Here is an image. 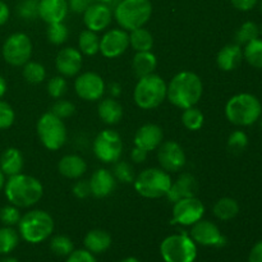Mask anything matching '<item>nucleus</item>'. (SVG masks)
Masks as SVG:
<instances>
[{"label": "nucleus", "instance_id": "nucleus-1", "mask_svg": "<svg viewBox=\"0 0 262 262\" xmlns=\"http://www.w3.org/2000/svg\"><path fill=\"white\" fill-rule=\"evenodd\" d=\"M204 94L202 79L191 71L177 73L169 82L166 97L174 106L184 110L196 106Z\"/></svg>", "mask_w": 262, "mask_h": 262}, {"label": "nucleus", "instance_id": "nucleus-2", "mask_svg": "<svg viewBox=\"0 0 262 262\" xmlns=\"http://www.w3.org/2000/svg\"><path fill=\"white\" fill-rule=\"evenodd\" d=\"M4 187L8 201L17 207L33 206L40 201L43 194L41 182L35 177L22 173L9 177Z\"/></svg>", "mask_w": 262, "mask_h": 262}, {"label": "nucleus", "instance_id": "nucleus-3", "mask_svg": "<svg viewBox=\"0 0 262 262\" xmlns=\"http://www.w3.org/2000/svg\"><path fill=\"white\" fill-rule=\"evenodd\" d=\"M262 115L260 100L252 94H238L228 100L225 105V117L232 124L248 127L257 122Z\"/></svg>", "mask_w": 262, "mask_h": 262}, {"label": "nucleus", "instance_id": "nucleus-4", "mask_svg": "<svg viewBox=\"0 0 262 262\" xmlns=\"http://www.w3.org/2000/svg\"><path fill=\"white\" fill-rule=\"evenodd\" d=\"M152 15V4L150 0H120L114 10V18L125 31L141 28Z\"/></svg>", "mask_w": 262, "mask_h": 262}, {"label": "nucleus", "instance_id": "nucleus-5", "mask_svg": "<svg viewBox=\"0 0 262 262\" xmlns=\"http://www.w3.org/2000/svg\"><path fill=\"white\" fill-rule=\"evenodd\" d=\"M18 230L26 242L37 245L53 234L54 220L51 215L43 210H32L20 217Z\"/></svg>", "mask_w": 262, "mask_h": 262}, {"label": "nucleus", "instance_id": "nucleus-6", "mask_svg": "<svg viewBox=\"0 0 262 262\" xmlns=\"http://www.w3.org/2000/svg\"><path fill=\"white\" fill-rule=\"evenodd\" d=\"M168 84L158 74L152 73L138 78L133 91L136 105L143 110H151L160 106L166 99Z\"/></svg>", "mask_w": 262, "mask_h": 262}, {"label": "nucleus", "instance_id": "nucleus-7", "mask_svg": "<svg viewBox=\"0 0 262 262\" xmlns=\"http://www.w3.org/2000/svg\"><path fill=\"white\" fill-rule=\"evenodd\" d=\"M168 171L159 168H148L141 171L135 178V189L145 199H160L168 194L171 186Z\"/></svg>", "mask_w": 262, "mask_h": 262}, {"label": "nucleus", "instance_id": "nucleus-8", "mask_svg": "<svg viewBox=\"0 0 262 262\" xmlns=\"http://www.w3.org/2000/svg\"><path fill=\"white\" fill-rule=\"evenodd\" d=\"M160 253L165 262H194L197 246L187 233L173 234L161 242Z\"/></svg>", "mask_w": 262, "mask_h": 262}, {"label": "nucleus", "instance_id": "nucleus-9", "mask_svg": "<svg viewBox=\"0 0 262 262\" xmlns=\"http://www.w3.org/2000/svg\"><path fill=\"white\" fill-rule=\"evenodd\" d=\"M37 135L41 143L48 150L56 151L63 147L68 138V132L63 119L51 112L45 113L37 122Z\"/></svg>", "mask_w": 262, "mask_h": 262}, {"label": "nucleus", "instance_id": "nucleus-10", "mask_svg": "<svg viewBox=\"0 0 262 262\" xmlns=\"http://www.w3.org/2000/svg\"><path fill=\"white\" fill-rule=\"evenodd\" d=\"M123 152V141L119 133L113 129H104L94 141V154L101 163L114 164Z\"/></svg>", "mask_w": 262, "mask_h": 262}, {"label": "nucleus", "instance_id": "nucleus-11", "mask_svg": "<svg viewBox=\"0 0 262 262\" xmlns=\"http://www.w3.org/2000/svg\"><path fill=\"white\" fill-rule=\"evenodd\" d=\"M32 55V42L26 33L10 35L3 45V58L13 67H23Z\"/></svg>", "mask_w": 262, "mask_h": 262}, {"label": "nucleus", "instance_id": "nucleus-12", "mask_svg": "<svg viewBox=\"0 0 262 262\" xmlns=\"http://www.w3.org/2000/svg\"><path fill=\"white\" fill-rule=\"evenodd\" d=\"M205 206L201 200L194 197L182 199L174 202L173 211H171V224L192 227L204 217Z\"/></svg>", "mask_w": 262, "mask_h": 262}, {"label": "nucleus", "instance_id": "nucleus-13", "mask_svg": "<svg viewBox=\"0 0 262 262\" xmlns=\"http://www.w3.org/2000/svg\"><path fill=\"white\" fill-rule=\"evenodd\" d=\"M74 90L78 97L84 101H97L104 96L105 82L95 72H84L74 81Z\"/></svg>", "mask_w": 262, "mask_h": 262}, {"label": "nucleus", "instance_id": "nucleus-14", "mask_svg": "<svg viewBox=\"0 0 262 262\" xmlns=\"http://www.w3.org/2000/svg\"><path fill=\"white\" fill-rule=\"evenodd\" d=\"M158 160L161 169L168 173L182 170L186 165V152L176 141H165L158 147Z\"/></svg>", "mask_w": 262, "mask_h": 262}, {"label": "nucleus", "instance_id": "nucleus-15", "mask_svg": "<svg viewBox=\"0 0 262 262\" xmlns=\"http://www.w3.org/2000/svg\"><path fill=\"white\" fill-rule=\"evenodd\" d=\"M194 243L205 247H223L227 243V238L220 232L219 227L210 220H200L192 225L189 233Z\"/></svg>", "mask_w": 262, "mask_h": 262}, {"label": "nucleus", "instance_id": "nucleus-16", "mask_svg": "<svg viewBox=\"0 0 262 262\" xmlns=\"http://www.w3.org/2000/svg\"><path fill=\"white\" fill-rule=\"evenodd\" d=\"M129 48V33L123 28L110 30L100 38V53L102 56L114 59L120 56Z\"/></svg>", "mask_w": 262, "mask_h": 262}, {"label": "nucleus", "instance_id": "nucleus-17", "mask_svg": "<svg viewBox=\"0 0 262 262\" xmlns=\"http://www.w3.org/2000/svg\"><path fill=\"white\" fill-rule=\"evenodd\" d=\"M113 19V12L107 4L92 3L89 9L83 13V22L87 30L94 32L106 30Z\"/></svg>", "mask_w": 262, "mask_h": 262}, {"label": "nucleus", "instance_id": "nucleus-18", "mask_svg": "<svg viewBox=\"0 0 262 262\" xmlns=\"http://www.w3.org/2000/svg\"><path fill=\"white\" fill-rule=\"evenodd\" d=\"M82 61V53L78 49L64 48L56 55V71L63 77H74L81 71Z\"/></svg>", "mask_w": 262, "mask_h": 262}, {"label": "nucleus", "instance_id": "nucleus-19", "mask_svg": "<svg viewBox=\"0 0 262 262\" xmlns=\"http://www.w3.org/2000/svg\"><path fill=\"white\" fill-rule=\"evenodd\" d=\"M164 133L161 127L152 123L141 125L135 135V146L145 151L158 150L159 146L163 143Z\"/></svg>", "mask_w": 262, "mask_h": 262}, {"label": "nucleus", "instance_id": "nucleus-20", "mask_svg": "<svg viewBox=\"0 0 262 262\" xmlns=\"http://www.w3.org/2000/svg\"><path fill=\"white\" fill-rule=\"evenodd\" d=\"M199 191V183L196 178L189 173H183L171 183L170 189H169L166 199L170 202H177L182 199H188V197H194Z\"/></svg>", "mask_w": 262, "mask_h": 262}, {"label": "nucleus", "instance_id": "nucleus-21", "mask_svg": "<svg viewBox=\"0 0 262 262\" xmlns=\"http://www.w3.org/2000/svg\"><path fill=\"white\" fill-rule=\"evenodd\" d=\"M68 10V0H40L38 2V17L48 25L64 22Z\"/></svg>", "mask_w": 262, "mask_h": 262}, {"label": "nucleus", "instance_id": "nucleus-22", "mask_svg": "<svg viewBox=\"0 0 262 262\" xmlns=\"http://www.w3.org/2000/svg\"><path fill=\"white\" fill-rule=\"evenodd\" d=\"M90 188L91 194H94L97 199H104L114 192L117 186V179L113 176V173L107 169H97L90 178Z\"/></svg>", "mask_w": 262, "mask_h": 262}, {"label": "nucleus", "instance_id": "nucleus-23", "mask_svg": "<svg viewBox=\"0 0 262 262\" xmlns=\"http://www.w3.org/2000/svg\"><path fill=\"white\" fill-rule=\"evenodd\" d=\"M243 60V49L238 43H229L220 49L216 56V64L222 71L232 72L239 67Z\"/></svg>", "mask_w": 262, "mask_h": 262}, {"label": "nucleus", "instance_id": "nucleus-24", "mask_svg": "<svg viewBox=\"0 0 262 262\" xmlns=\"http://www.w3.org/2000/svg\"><path fill=\"white\" fill-rule=\"evenodd\" d=\"M59 173L68 179H79L87 171V163L78 155H66L58 164Z\"/></svg>", "mask_w": 262, "mask_h": 262}, {"label": "nucleus", "instance_id": "nucleus-25", "mask_svg": "<svg viewBox=\"0 0 262 262\" xmlns=\"http://www.w3.org/2000/svg\"><path fill=\"white\" fill-rule=\"evenodd\" d=\"M23 164H25L23 155L18 148H7L0 156V170L8 177H13L22 173Z\"/></svg>", "mask_w": 262, "mask_h": 262}, {"label": "nucleus", "instance_id": "nucleus-26", "mask_svg": "<svg viewBox=\"0 0 262 262\" xmlns=\"http://www.w3.org/2000/svg\"><path fill=\"white\" fill-rule=\"evenodd\" d=\"M97 112L102 122L109 125L118 124L123 118V106L114 97H106L101 100L97 106Z\"/></svg>", "mask_w": 262, "mask_h": 262}, {"label": "nucleus", "instance_id": "nucleus-27", "mask_svg": "<svg viewBox=\"0 0 262 262\" xmlns=\"http://www.w3.org/2000/svg\"><path fill=\"white\" fill-rule=\"evenodd\" d=\"M84 248L91 253H102L112 246V235L102 229L90 230L83 239Z\"/></svg>", "mask_w": 262, "mask_h": 262}, {"label": "nucleus", "instance_id": "nucleus-28", "mask_svg": "<svg viewBox=\"0 0 262 262\" xmlns=\"http://www.w3.org/2000/svg\"><path fill=\"white\" fill-rule=\"evenodd\" d=\"M158 67V59L151 51H137L133 56L132 68L138 78L152 74Z\"/></svg>", "mask_w": 262, "mask_h": 262}, {"label": "nucleus", "instance_id": "nucleus-29", "mask_svg": "<svg viewBox=\"0 0 262 262\" xmlns=\"http://www.w3.org/2000/svg\"><path fill=\"white\" fill-rule=\"evenodd\" d=\"M212 212L219 220L228 222V220H232L237 216L238 212H239V205L232 197H223L215 202Z\"/></svg>", "mask_w": 262, "mask_h": 262}, {"label": "nucleus", "instance_id": "nucleus-30", "mask_svg": "<svg viewBox=\"0 0 262 262\" xmlns=\"http://www.w3.org/2000/svg\"><path fill=\"white\" fill-rule=\"evenodd\" d=\"M129 45L133 50L137 51H151L154 46V36L146 28H136L129 33Z\"/></svg>", "mask_w": 262, "mask_h": 262}, {"label": "nucleus", "instance_id": "nucleus-31", "mask_svg": "<svg viewBox=\"0 0 262 262\" xmlns=\"http://www.w3.org/2000/svg\"><path fill=\"white\" fill-rule=\"evenodd\" d=\"M78 46L79 51L84 55H96L100 51V37L97 36V32H94L91 30L82 31L81 35H79Z\"/></svg>", "mask_w": 262, "mask_h": 262}, {"label": "nucleus", "instance_id": "nucleus-32", "mask_svg": "<svg viewBox=\"0 0 262 262\" xmlns=\"http://www.w3.org/2000/svg\"><path fill=\"white\" fill-rule=\"evenodd\" d=\"M243 58L253 68L262 69V38L258 37L245 45Z\"/></svg>", "mask_w": 262, "mask_h": 262}, {"label": "nucleus", "instance_id": "nucleus-33", "mask_svg": "<svg viewBox=\"0 0 262 262\" xmlns=\"http://www.w3.org/2000/svg\"><path fill=\"white\" fill-rule=\"evenodd\" d=\"M19 243V234L12 227L0 229V255H8Z\"/></svg>", "mask_w": 262, "mask_h": 262}, {"label": "nucleus", "instance_id": "nucleus-34", "mask_svg": "<svg viewBox=\"0 0 262 262\" xmlns=\"http://www.w3.org/2000/svg\"><path fill=\"white\" fill-rule=\"evenodd\" d=\"M182 123L188 130H199L205 123V115L196 106L188 107L182 113Z\"/></svg>", "mask_w": 262, "mask_h": 262}, {"label": "nucleus", "instance_id": "nucleus-35", "mask_svg": "<svg viewBox=\"0 0 262 262\" xmlns=\"http://www.w3.org/2000/svg\"><path fill=\"white\" fill-rule=\"evenodd\" d=\"M22 74L28 83L37 84L43 82V79L46 78V69L42 64L37 61H27L23 66Z\"/></svg>", "mask_w": 262, "mask_h": 262}, {"label": "nucleus", "instance_id": "nucleus-36", "mask_svg": "<svg viewBox=\"0 0 262 262\" xmlns=\"http://www.w3.org/2000/svg\"><path fill=\"white\" fill-rule=\"evenodd\" d=\"M50 250L53 251L54 255L59 256V257H68L74 251V245L71 238L67 237V235L59 234L51 238Z\"/></svg>", "mask_w": 262, "mask_h": 262}, {"label": "nucleus", "instance_id": "nucleus-37", "mask_svg": "<svg viewBox=\"0 0 262 262\" xmlns=\"http://www.w3.org/2000/svg\"><path fill=\"white\" fill-rule=\"evenodd\" d=\"M260 37V32H258V26L255 22H245L239 28H238L237 33H235V41L238 45H247L251 41L256 40Z\"/></svg>", "mask_w": 262, "mask_h": 262}, {"label": "nucleus", "instance_id": "nucleus-38", "mask_svg": "<svg viewBox=\"0 0 262 262\" xmlns=\"http://www.w3.org/2000/svg\"><path fill=\"white\" fill-rule=\"evenodd\" d=\"M46 36H48L49 41L54 45H61L68 40L69 30L64 22L58 23H50L48 25V30H46Z\"/></svg>", "mask_w": 262, "mask_h": 262}, {"label": "nucleus", "instance_id": "nucleus-39", "mask_svg": "<svg viewBox=\"0 0 262 262\" xmlns=\"http://www.w3.org/2000/svg\"><path fill=\"white\" fill-rule=\"evenodd\" d=\"M114 169H113V176L115 177L118 182L123 184L133 183L135 182V173H133V168L127 163V161H119L114 163Z\"/></svg>", "mask_w": 262, "mask_h": 262}, {"label": "nucleus", "instance_id": "nucleus-40", "mask_svg": "<svg viewBox=\"0 0 262 262\" xmlns=\"http://www.w3.org/2000/svg\"><path fill=\"white\" fill-rule=\"evenodd\" d=\"M248 146V136L243 130H234L228 138V148L230 152H242Z\"/></svg>", "mask_w": 262, "mask_h": 262}, {"label": "nucleus", "instance_id": "nucleus-41", "mask_svg": "<svg viewBox=\"0 0 262 262\" xmlns=\"http://www.w3.org/2000/svg\"><path fill=\"white\" fill-rule=\"evenodd\" d=\"M68 90V83L67 79L63 76H55L49 81L48 83V92L54 99H60L66 95Z\"/></svg>", "mask_w": 262, "mask_h": 262}, {"label": "nucleus", "instance_id": "nucleus-42", "mask_svg": "<svg viewBox=\"0 0 262 262\" xmlns=\"http://www.w3.org/2000/svg\"><path fill=\"white\" fill-rule=\"evenodd\" d=\"M38 2L40 0H22L18 5V14L23 19H36L38 17Z\"/></svg>", "mask_w": 262, "mask_h": 262}, {"label": "nucleus", "instance_id": "nucleus-43", "mask_svg": "<svg viewBox=\"0 0 262 262\" xmlns=\"http://www.w3.org/2000/svg\"><path fill=\"white\" fill-rule=\"evenodd\" d=\"M20 212L17 206L10 205V206H5L0 210V220L5 227H13L17 225L20 220Z\"/></svg>", "mask_w": 262, "mask_h": 262}, {"label": "nucleus", "instance_id": "nucleus-44", "mask_svg": "<svg viewBox=\"0 0 262 262\" xmlns=\"http://www.w3.org/2000/svg\"><path fill=\"white\" fill-rule=\"evenodd\" d=\"M74 112H76V106H74L73 102L68 101V100H56L51 107V113L60 119L72 117Z\"/></svg>", "mask_w": 262, "mask_h": 262}, {"label": "nucleus", "instance_id": "nucleus-45", "mask_svg": "<svg viewBox=\"0 0 262 262\" xmlns=\"http://www.w3.org/2000/svg\"><path fill=\"white\" fill-rule=\"evenodd\" d=\"M15 114L8 102L0 101V129H7L14 123Z\"/></svg>", "mask_w": 262, "mask_h": 262}, {"label": "nucleus", "instance_id": "nucleus-46", "mask_svg": "<svg viewBox=\"0 0 262 262\" xmlns=\"http://www.w3.org/2000/svg\"><path fill=\"white\" fill-rule=\"evenodd\" d=\"M73 194L79 200L87 199V197L91 194V188H90V182L86 179H78V181L74 183L73 188Z\"/></svg>", "mask_w": 262, "mask_h": 262}, {"label": "nucleus", "instance_id": "nucleus-47", "mask_svg": "<svg viewBox=\"0 0 262 262\" xmlns=\"http://www.w3.org/2000/svg\"><path fill=\"white\" fill-rule=\"evenodd\" d=\"M66 262H97L94 253L87 250H74L71 255L67 257Z\"/></svg>", "mask_w": 262, "mask_h": 262}, {"label": "nucleus", "instance_id": "nucleus-48", "mask_svg": "<svg viewBox=\"0 0 262 262\" xmlns=\"http://www.w3.org/2000/svg\"><path fill=\"white\" fill-rule=\"evenodd\" d=\"M92 3H95L94 0H68V7L72 12L78 13V14L82 13L83 14Z\"/></svg>", "mask_w": 262, "mask_h": 262}, {"label": "nucleus", "instance_id": "nucleus-49", "mask_svg": "<svg viewBox=\"0 0 262 262\" xmlns=\"http://www.w3.org/2000/svg\"><path fill=\"white\" fill-rule=\"evenodd\" d=\"M233 4V7L237 8L238 10H242V12H248V10L253 9L256 7V4L258 3V0H230Z\"/></svg>", "mask_w": 262, "mask_h": 262}, {"label": "nucleus", "instance_id": "nucleus-50", "mask_svg": "<svg viewBox=\"0 0 262 262\" xmlns=\"http://www.w3.org/2000/svg\"><path fill=\"white\" fill-rule=\"evenodd\" d=\"M248 262H262V241L252 247L248 256Z\"/></svg>", "mask_w": 262, "mask_h": 262}, {"label": "nucleus", "instance_id": "nucleus-51", "mask_svg": "<svg viewBox=\"0 0 262 262\" xmlns=\"http://www.w3.org/2000/svg\"><path fill=\"white\" fill-rule=\"evenodd\" d=\"M130 158L135 163L140 164V163H145V160L147 159V151L142 150L140 147H136L132 150V154H130Z\"/></svg>", "mask_w": 262, "mask_h": 262}, {"label": "nucleus", "instance_id": "nucleus-52", "mask_svg": "<svg viewBox=\"0 0 262 262\" xmlns=\"http://www.w3.org/2000/svg\"><path fill=\"white\" fill-rule=\"evenodd\" d=\"M9 15H10V10L9 7L5 4L3 0H0V26L5 25L9 19Z\"/></svg>", "mask_w": 262, "mask_h": 262}, {"label": "nucleus", "instance_id": "nucleus-53", "mask_svg": "<svg viewBox=\"0 0 262 262\" xmlns=\"http://www.w3.org/2000/svg\"><path fill=\"white\" fill-rule=\"evenodd\" d=\"M120 92H122V87H120V84L113 83L112 86H110V94H112L114 97L119 96Z\"/></svg>", "mask_w": 262, "mask_h": 262}, {"label": "nucleus", "instance_id": "nucleus-54", "mask_svg": "<svg viewBox=\"0 0 262 262\" xmlns=\"http://www.w3.org/2000/svg\"><path fill=\"white\" fill-rule=\"evenodd\" d=\"M5 92H7V82H5V79L0 76V99L4 96Z\"/></svg>", "mask_w": 262, "mask_h": 262}, {"label": "nucleus", "instance_id": "nucleus-55", "mask_svg": "<svg viewBox=\"0 0 262 262\" xmlns=\"http://www.w3.org/2000/svg\"><path fill=\"white\" fill-rule=\"evenodd\" d=\"M5 186V174L0 170V189Z\"/></svg>", "mask_w": 262, "mask_h": 262}, {"label": "nucleus", "instance_id": "nucleus-56", "mask_svg": "<svg viewBox=\"0 0 262 262\" xmlns=\"http://www.w3.org/2000/svg\"><path fill=\"white\" fill-rule=\"evenodd\" d=\"M120 262H141V261L136 257H125V258H123Z\"/></svg>", "mask_w": 262, "mask_h": 262}, {"label": "nucleus", "instance_id": "nucleus-57", "mask_svg": "<svg viewBox=\"0 0 262 262\" xmlns=\"http://www.w3.org/2000/svg\"><path fill=\"white\" fill-rule=\"evenodd\" d=\"M95 3H102V4H112V3H114L115 0H94Z\"/></svg>", "mask_w": 262, "mask_h": 262}, {"label": "nucleus", "instance_id": "nucleus-58", "mask_svg": "<svg viewBox=\"0 0 262 262\" xmlns=\"http://www.w3.org/2000/svg\"><path fill=\"white\" fill-rule=\"evenodd\" d=\"M0 262H19V261H18L17 258H14V257H5V258H3V260Z\"/></svg>", "mask_w": 262, "mask_h": 262}, {"label": "nucleus", "instance_id": "nucleus-59", "mask_svg": "<svg viewBox=\"0 0 262 262\" xmlns=\"http://www.w3.org/2000/svg\"><path fill=\"white\" fill-rule=\"evenodd\" d=\"M258 32H260V36L262 37V25L258 27Z\"/></svg>", "mask_w": 262, "mask_h": 262}, {"label": "nucleus", "instance_id": "nucleus-60", "mask_svg": "<svg viewBox=\"0 0 262 262\" xmlns=\"http://www.w3.org/2000/svg\"><path fill=\"white\" fill-rule=\"evenodd\" d=\"M260 2V9H261V13H262V0H258Z\"/></svg>", "mask_w": 262, "mask_h": 262}, {"label": "nucleus", "instance_id": "nucleus-61", "mask_svg": "<svg viewBox=\"0 0 262 262\" xmlns=\"http://www.w3.org/2000/svg\"><path fill=\"white\" fill-rule=\"evenodd\" d=\"M260 125H261V129H262V119H261V122H260Z\"/></svg>", "mask_w": 262, "mask_h": 262}]
</instances>
